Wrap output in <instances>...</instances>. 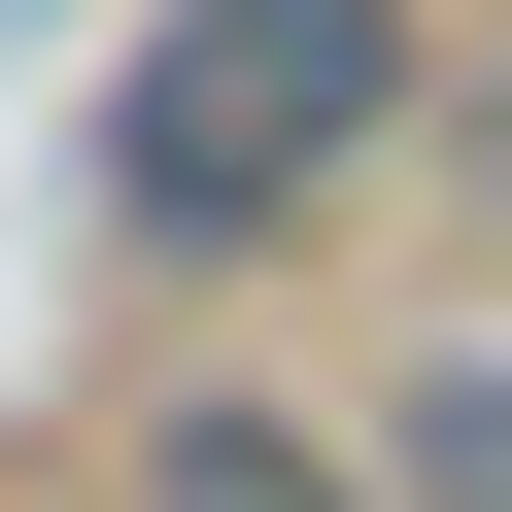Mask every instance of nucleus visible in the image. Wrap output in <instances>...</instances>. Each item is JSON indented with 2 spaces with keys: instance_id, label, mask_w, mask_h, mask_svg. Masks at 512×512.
Wrapping results in <instances>:
<instances>
[{
  "instance_id": "obj_1",
  "label": "nucleus",
  "mask_w": 512,
  "mask_h": 512,
  "mask_svg": "<svg viewBox=\"0 0 512 512\" xmlns=\"http://www.w3.org/2000/svg\"><path fill=\"white\" fill-rule=\"evenodd\" d=\"M376 103H410V0H171L137 103H103V205H137V239H274Z\"/></svg>"
},
{
  "instance_id": "obj_2",
  "label": "nucleus",
  "mask_w": 512,
  "mask_h": 512,
  "mask_svg": "<svg viewBox=\"0 0 512 512\" xmlns=\"http://www.w3.org/2000/svg\"><path fill=\"white\" fill-rule=\"evenodd\" d=\"M137 512H410V478H376V444H308V410H239V376H205V410H137Z\"/></svg>"
},
{
  "instance_id": "obj_3",
  "label": "nucleus",
  "mask_w": 512,
  "mask_h": 512,
  "mask_svg": "<svg viewBox=\"0 0 512 512\" xmlns=\"http://www.w3.org/2000/svg\"><path fill=\"white\" fill-rule=\"evenodd\" d=\"M410 512H512V376H410V444H376Z\"/></svg>"
}]
</instances>
